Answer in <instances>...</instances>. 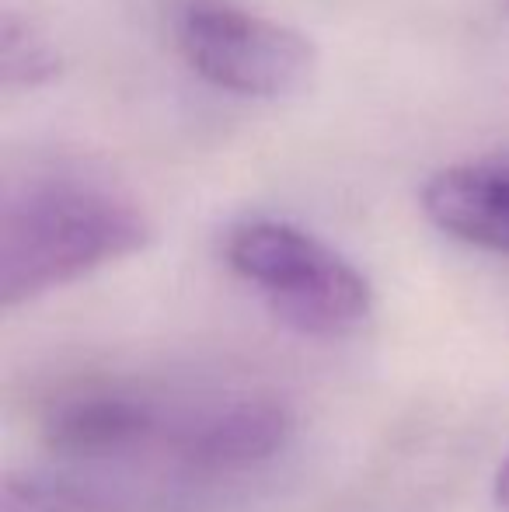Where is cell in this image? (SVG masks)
<instances>
[{
    "label": "cell",
    "instance_id": "cell-10",
    "mask_svg": "<svg viewBox=\"0 0 509 512\" xmlns=\"http://www.w3.org/2000/svg\"><path fill=\"white\" fill-rule=\"evenodd\" d=\"M506 11H509V0H506Z\"/></svg>",
    "mask_w": 509,
    "mask_h": 512
},
{
    "label": "cell",
    "instance_id": "cell-9",
    "mask_svg": "<svg viewBox=\"0 0 509 512\" xmlns=\"http://www.w3.org/2000/svg\"><path fill=\"white\" fill-rule=\"evenodd\" d=\"M492 499H496L499 512H509V460L499 467L496 474V485H492Z\"/></svg>",
    "mask_w": 509,
    "mask_h": 512
},
{
    "label": "cell",
    "instance_id": "cell-3",
    "mask_svg": "<svg viewBox=\"0 0 509 512\" xmlns=\"http://www.w3.org/2000/svg\"><path fill=\"white\" fill-rule=\"evenodd\" d=\"M178 49L206 84L258 102L300 95L318 70V49L307 35L224 0H192L185 7Z\"/></svg>",
    "mask_w": 509,
    "mask_h": 512
},
{
    "label": "cell",
    "instance_id": "cell-2",
    "mask_svg": "<svg viewBox=\"0 0 509 512\" xmlns=\"http://www.w3.org/2000/svg\"><path fill=\"white\" fill-rule=\"evenodd\" d=\"M224 258L262 293L272 314L300 335H353L374 314V286L367 276L293 223H238L224 241Z\"/></svg>",
    "mask_w": 509,
    "mask_h": 512
},
{
    "label": "cell",
    "instance_id": "cell-8",
    "mask_svg": "<svg viewBox=\"0 0 509 512\" xmlns=\"http://www.w3.org/2000/svg\"><path fill=\"white\" fill-rule=\"evenodd\" d=\"M0 512H109L95 495L67 481L11 474L0 488Z\"/></svg>",
    "mask_w": 509,
    "mask_h": 512
},
{
    "label": "cell",
    "instance_id": "cell-4",
    "mask_svg": "<svg viewBox=\"0 0 509 512\" xmlns=\"http://www.w3.org/2000/svg\"><path fill=\"white\" fill-rule=\"evenodd\" d=\"M293 432V415L272 394H248L217 405L182 425L175 453L192 471H245L272 460Z\"/></svg>",
    "mask_w": 509,
    "mask_h": 512
},
{
    "label": "cell",
    "instance_id": "cell-1",
    "mask_svg": "<svg viewBox=\"0 0 509 512\" xmlns=\"http://www.w3.org/2000/svg\"><path fill=\"white\" fill-rule=\"evenodd\" d=\"M150 237L143 209L119 192L74 178L25 185L0 213V304L21 307L140 255Z\"/></svg>",
    "mask_w": 509,
    "mask_h": 512
},
{
    "label": "cell",
    "instance_id": "cell-6",
    "mask_svg": "<svg viewBox=\"0 0 509 512\" xmlns=\"http://www.w3.org/2000/svg\"><path fill=\"white\" fill-rule=\"evenodd\" d=\"M422 213L447 237L509 255V161H464L422 185Z\"/></svg>",
    "mask_w": 509,
    "mask_h": 512
},
{
    "label": "cell",
    "instance_id": "cell-7",
    "mask_svg": "<svg viewBox=\"0 0 509 512\" xmlns=\"http://www.w3.org/2000/svg\"><path fill=\"white\" fill-rule=\"evenodd\" d=\"M0 70L7 88H39L60 74V53L32 21L7 11L0 32Z\"/></svg>",
    "mask_w": 509,
    "mask_h": 512
},
{
    "label": "cell",
    "instance_id": "cell-5",
    "mask_svg": "<svg viewBox=\"0 0 509 512\" xmlns=\"http://www.w3.org/2000/svg\"><path fill=\"white\" fill-rule=\"evenodd\" d=\"M157 432V415L143 398L119 387H84L53 401L42 439L53 453L77 460L119 457Z\"/></svg>",
    "mask_w": 509,
    "mask_h": 512
}]
</instances>
